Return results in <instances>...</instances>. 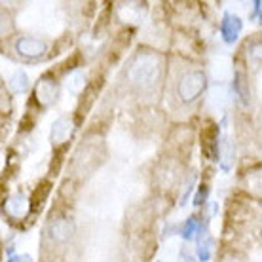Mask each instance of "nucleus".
I'll return each instance as SVG.
<instances>
[]
</instances>
